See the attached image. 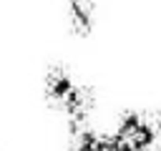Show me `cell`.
<instances>
[{
	"label": "cell",
	"mask_w": 161,
	"mask_h": 151,
	"mask_svg": "<svg viewBox=\"0 0 161 151\" xmlns=\"http://www.w3.org/2000/svg\"><path fill=\"white\" fill-rule=\"evenodd\" d=\"M96 13H98V3L96 0H65V23L68 30L78 38L91 35L93 25H96Z\"/></svg>",
	"instance_id": "1"
}]
</instances>
